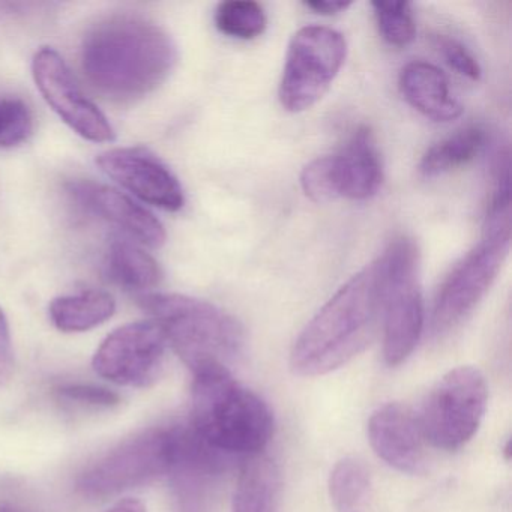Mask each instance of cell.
<instances>
[{"label": "cell", "mask_w": 512, "mask_h": 512, "mask_svg": "<svg viewBox=\"0 0 512 512\" xmlns=\"http://www.w3.org/2000/svg\"><path fill=\"white\" fill-rule=\"evenodd\" d=\"M377 28L383 40L392 47L412 44L416 37V23L412 7L407 2H373Z\"/></svg>", "instance_id": "24"}, {"label": "cell", "mask_w": 512, "mask_h": 512, "mask_svg": "<svg viewBox=\"0 0 512 512\" xmlns=\"http://www.w3.org/2000/svg\"><path fill=\"white\" fill-rule=\"evenodd\" d=\"M106 269L113 283L128 290L151 289L163 277L157 260L128 241H115L110 245Z\"/></svg>", "instance_id": "21"}, {"label": "cell", "mask_w": 512, "mask_h": 512, "mask_svg": "<svg viewBox=\"0 0 512 512\" xmlns=\"http://www.w3.org/2000/svg\"><path fill=\"white\" fill-rule=\"evenodd\" d=\"M229 455L205 442L191 425H176L170 475L179 512H209Z\"/></svg>", "instance_id": "12"}, {"label": "cell", "mask_w": 512, "mask_h": 512, "mask_svg": "<svg viewBox=\"0 0 512 512\" xmlns=\"http://www.w3.org/2000/svg\"><path fill=\"white\" fill-rule=\"evenodd\" d=\"M434 43H436V49L439 50L446 64L455 73L466 77V79L473 80V82H478L481 79V65L476 61L475 56L470 53V50L463 46L460 41L439 35Z\"/></svg>", "instance_id": "27"}, {"label": "cell", "mask_w": 512, "mask_h": 512, "mask_svg": "<svg viewBox=\"0 0 512 512\" xmlns=\"http://www.w3.org/2000/svg\"><path fill=\"white\" fill-rule=\"evenodd\" d=\"M59 400L67 404H76L79 407H92V409H110L118 406L121 398L118 394L107 388L83 383H70L56 389Z\"/></svg>", "instance_id": "26"}, {"label": "cell", "mask_w": 512, "mask_h": 512, "mask_svg": "<svg viewBox=\"0 0 512 512\" xmlns=\"http://www.w3.org/2000/svg\"><path fill=\"white\" fill-rule=\"evenodd\" d=\"M173 454L175 427L152 428L124 440L89 464L79 476L77 485L86 496H113L169 473Z\"/></svg>", "instance_id": "9"}, {"label": "cell", "mask_w": 512, "mask_h": 512, "mask_svg": "<svg viewBox=\"0 0 512 512\" xmlns=\"http://www.w3.org/2000/svg\"><path fill=\"white\" fill-rule=\"evenodd\" d=\"M398 83L404 100L431 121L451 122L463 113V106L449 88L448 77L428 62L407 64Z\"/></svg>", "instance_id": "17"}, {"label": "cell", "mask_w": 512, "mask_h": 512, "mask_svg": "<svg viewBox=\"0 0 512 512\" xmlns=\"http://www.w3.org/2000/svg\"><path fill=\"white\" fill-rule=\"evenodd\" d=\"M37 88L59 118L83 139L95 143L115 140V130L104 113L83 94L62 56L44 47L32 61Z\"/></svg>", "instance_id": "11"}, {"label": "cell", "mask_w": 512, "mask_h": 512, "mask_svg": "<svg viewBox=\"0 0 512 512\" xmlns=\"http://www.w3.org/2000/svg\"><path fill=\"white\" fill-rule=\"evenodd\" d=\"M0 512H25L23 509L17 508V506L11 505V503H2L0 505Z\"/></svg>", "instance_id": "31"}, {"label": "cell", "mask_w": 512, "mask_h": 512, "mask_svg": "<svg viewBox=\"0 0 512 512\" xmlns=\"http://www.w3.org/2000/svg\"><path fill=\"white\" fill-rule=\"evenodd\" d=\"M347 56L346 38L325 26L299 29L287 50L278 98L290 113L316 106L331 88Z\"/></svg>", "instance_id": "8"}, {"label": "cell", "mask_w": 512, "mask_h": 512, "mask_svg": "<svg viewBox=\"0 0 512 512\" xmlns=\"http://www.w3.org/2000/svg\"><path fill=\"white\" fill-rule=\"evenodd\" d=\"M329 496L337 512H367L371 497L367 466L355 457L338 461L329 476Z\"/></svg>", "instance_id": "22"}, {"label": "cell", "mask_w": 512, "mask_h": 512, "mask_svg": "<svg viewBox=\"0 0 512 512\" xmlns=\"http://www.w3.org/2000/svg\"><path fill=\"white\" fill-rule=\"evenodd\" d=\"M176 61L172 37L137 14L106 17L83 40L86 79L116 103H133L152 94L172 74Z\"/></svg>", "instance_id": "1"}, {"label": "cell", "mask_w": 512, "mask_h": 512, "mask_svg": "<svg viewBox=\"0 0 512 512\" xmlns=\"http://www.w3.org/2000/svg\"><path fill=\"white\" fill-rule=\"evenodd\" d=\"M326 158L335 200L371 199L382 187V160L370 128L359 127L338 154Z\"/></svg>", "instance_id": "16"}, {"label": "cell", "mask_w": 512, "mask_h": 512, "mask_svg": "<svg viewBox=\"0 0 512 512\" xmlns=\"http://www.w3.org/2000/svg\"><path fill=\"white\" fill-rule=\"evenodd\" d=\"M13 370L14 353L10 325H8L4 310L0 308V386L10 380Z\"/></svg>", "instance_id": "28"}, {"label": "cell", "mask_w": 512, "mask_h": 512, "mask_svg": "<svg viewBox=\"0 0 512 512\" xmlns=\"http://www.w3.org/2000/svg\"><path fill=\"white\" fill-rule=\"evenodd\" d=\"M215 26L221 34L251 41L266 31L268 19L262 5L253 0H227L215 11Z\"/></svg>", "instance_id": "23"}, {"label": "cell", "mask_w": 512, "mask_h": 512, "mask_svg": "<svg viewBox=\"0 0 512 512\" xmlns=\"http://www.w3.org/2000/svg\"><path fill=\"white\" fill-rule=\"evenodd\" d=\"M380 326L377 260L353 275L296 338L290 367L298 376L332 373L364 352Z\"/></svg>", "instance_id": "2"}, {"label": "cell", "mask_w": 512, "mask_h": 512, "mask_svg": "<svg viewBox=\"0 0 512 512\" xmlns=\"http://www.w3.org/2000/svg\"><path fill=\"white\" fill-rule=\"evenodd\" d=\"M487 398V380L478 368L448 371L433 386L418 415L425 442L443 451L466 445L481 425Z\"/></svg>", "instance_id": "7"}, {"label": "cell", "mask_w": 512, "mask_h": 512, "mask_svg": "<svg viewBox=\"0 0 512 512\" xmlns=\"http://www.w3.org/2000/svg\"><path fill=\"white\" fill-rule=\"evenodd\" d=\"M68 191L86 211L124 230L140 244L160 248L166 242L163 224L121 191L92 181L71 182Z\"/></svg>", "instance_id": "15"}, {"label": "cell", "mask_w": 512, "mask_h": 512, "mask_svg": "<svg viewBox=\"0 0 512 512\" xmlns=\"http://www.w3.org/2000/svg\"><path fill=\"white\" fill-rule=\"evenodd\" d=\"M191 427L208 445L226 455L260 454L274 433L268 404L236 382L229 368L194 373Z\"/></svg>", "instance_id": "3"}, {"label": "cell", "mask_w": 512, "mask_h": 512, "mask_svg": "<svg viewBox=\"0 0 512 512\" xmlns=\"http://www.w3.org/2000/svg\"><path fill=\"white\" fill-rule=\"evenodd\" d=\"M191 371L229 368L244 352V328L214 304L176 293H148L139 298Z\"/></svg>", "instance_id": "4"}, {"label": "cell", "mask_w": 512, "mask_h": 512, "mask_svg": "<svg viewBox=\"0 0 512 512\" xmlns=\"http://www.w3.org/2000/svg\"><path fill=\"white\" fill-rule=\"evenodd\" d=\"M308 10L314 11L320 16H335V14L344 13L347 8L352 7V2H340V0H313L305 2Z\"/></svg>", "instance_id": "29"}, {"label": "cell", "mask_w": 512, "mask_h": 512, "mask_svg": "<svg viewBox=\"0 0 512 512\" xmlns=\"http://www.w3.org/2000/svg\"><path fill=\"white\" fill-rule=\"evenodd\" d=\"M97 164L134 196L164 211L176 212L185 205L184 190L172 170L143 148H118L103 152Z\"/></svg>", "instance_id": "13"}, {"label": "cell", "mask_w": 512, "mask_h": 512, "mask_svg": "<svg viewBox=\"0 0 512 512\" xmlns=\"http://www.w3.org/2000/svg\"><path fill=\"white\" fill-rule=\"evenodd\" d=\"M368 439L377 457L410 475L425 472L427 449L418 416L400 403L379 407L368 421Z\"/></svg>", "instance_id": "14"}, {"label": "cell", "mask_w": 512, "mask_h": 512, "mask_svg": "<svg viewBox=\"0 0 512 512\" xmlns=\"http://www.w3.org/2000/svg\"><path fill=\"white\" fill-rule=\"evenodd\" d=\"M487 143L488 131L482 125L461 128L427 149L419 163V173L425 178H436L467 166L484 152Z\"/></svg>", "instance_id": "20"}, {"label": "cell", "mask_w": 512, "mask_h": 512, "mask_svg": "<svg viewBox=\"0 0 512 512\" xmlns=\"http://www.w3.org/2000/svg\"><path fill=\"white\" fill-rule=\"evenodd\" d=\"M166 346L157 323H128L101 343L92 365L101 377L116 385L143 388L160 377Z\"/></svg>", "instance_id": "10"}, {"label": "cell", "mask_w": 512, "mask_h": 512, "mask_svg": "<svg viewBox=\"0 0 512 512\" xmlns=\"http://www.w3.org/2000/svg\"><path fill=\"white\" fill-rule=\"evenodd\" d=\"M115 310V299L110 293L88 289L53 299L49 313L59 331L83 332L109 320Z\"/></svg>", "instance_id": "19"}, {"label": "cell", "mask_w": 512, "mask_h": 512, "mask_svg": "<svg viewBox=\"0 0 512 512\" xmlns=\"http://www.w3.org/2000/svg\"><path fill=\"white\" fill-rule=\"evenodd\" d=\"M283 479L277 461L268 455L248 457L239 472L232 512H281Z\"/></svg>", "instance_id": "18"}, {"label": "cell", "mask_w": 512, "mask_h": 512, "mask_svg": "<svg viewBox=\"0 0 512 512\" xmlns=\"http://www.w3.org/2000/svg\"><path fill=\"white\" fill-rule=\"evenodd\" d=\"M34 116L25 101L0 97V148H16L31 137Z\"/></svg>", "instance_id": "25"}, {"label": "cell", "mask_w": 512, "mask_h": 512, "mask_svg": "<svg viewBox=\"0 0 512 512\" xmlns=\"http://www.w3.org/2000/svg\"><path fill=\"white\" fill-rule=\"evenodd\" d=\"M511 203H490L481 241L454 268L437 290L431 329L445 335L473 313L493 286L511 248Z\"/></svg>", "instance_id": "5"}, {"label": "cell", "mask_w": 512, "mask_h": 512, "mask_svg": "<svg viewBox=\"0 0 512 512\" xmlns=\"http://www.w3.org/2000/svg\"><path fill=\"white\" fill-rule=\"evenodd\" d=\"M377 265L383 358L389 367H397L412 355L424 329L418 247L407 236H398L389 242Z\"/></svg>", "instance_id": "6"}, {"label": "cell", "mask_w": 512, "mask_h": 512, "mask_svg": "<svg viewBox=\"0 0 512 512\" xmlns=\"http://www.w3.org/2000/svg\"><path fill=\"white\" fill-rule=\"evenodd\" d=\"M107 512H146L142 502L136 499H125L116 503L112 509Z\"/></svg>", "instance_id": "30"}]
</instances>
